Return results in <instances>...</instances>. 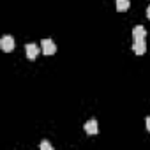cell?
<instances>
[{"label":"cell","instance_id":"7","mask_svg":"<svg viewBox=\"0 0 150 150\" xmlns=\"http://www.w3.org/2000/svg\"><path fill=\"white\" fill-rule=\"evenodd\" d=\"M129 7H131V2H129V0H117V11H118V13H125Z\"/></svg>","mask_w":150,"mask_h":150},{"label":"cell","instance_id":"2","mask_svg":"<svg viewBox=\"0 0 150 150\" xmlns=\"http://www.w3.org/2000/svg\"><path fill=\"white\" fill-rule=\"evenodd\" d=\"M42 53L44 55H53V53H57V44L51 41V39H42Z\"/></svg>","mask_w":150,"mask_h":150},{"label":"cell","instance_id":"10","mask_svg":"<svg viewBox=\"0 0 150 150\" xmlns=\"http://www.w3.org/2000/svg\"><path fill=\"white\" fill-rule=\"evenodd\" d=\"M146 18H148V20H150V6H148V7H146Z\"/></svg>","mask_w":150,"mask_h":150},{"label":"cell","instance_id":"8","mask_svg":"<svg viewBox=\"0 0 150 150\" xmlns=\"http://www.w3.org/2000/svg\"><path fill=\"white\" fill-rule=\"evenodd\" d=\"M39 146H41V150H53V146H51L48 141H41V145H39Z\"/></svg>","mask_w":150,"mask_h":150},{"label":"cell","instance_id":"3","mask_svg":"<svg viewBox=\"0 0 150 150\" xmlns=\"http://www.w3.org/2000/svg\"><path fill=\"white\" fill-rule=\"evenodd\" d=\"M132 51H134L136 55H143V53L146 51V42H145V39H134Z\"/></svg>","mask_w":150,"mask_h":150},{"label":"cell","instance_id":"4","mask_svg":"<svg viewBox=\"0 0 150 150\" xmlns=\"http://www.w3.org/2000/svg\"><path fill=\"white\" fill-rule=\"evenodd\" d=\"M85 132L87 134H90V136H94V134H97L99 132V124H97V120H88L87 124H85Z\"/></svg>","mask_w":150,"mask_h":150},{"label":"cell","instance_id":"9","mask_svg":"<svg viewBox=\"0 0 150 150\" xmlns=\"http://www.w3.org/2000/svg\"><path fill=\"white\" fill-rule=\"evenodd\" d=\"M145 125H146V131L150 132V117H146V120H145Z\"/></svg>","mask_w":150,"mask_h":150},{"label":"cell","instance_id":"1","mask_svg":"<svg viewBox=\"0 0 150 150\" xmlns=\"http://www.w3.org/2000/svg\"><path fill=\"white\" fill-rule=\"evenodd\" d=\"M14 46H16V42H14V37H11V35H4L0 39V48H2V51H6V53L13 51Z\"/></svg>","mask_w":150,"mask_h":150},{"label":"cell","instance_id":"6","mask_svg":"<svg viewBox=\"0 0 150 150\" xmlns=\"http://www.w3.org/2000/svg\"><path fill=\"white\" fill-rule=\"evenodd\" d=\"M145 35H146L145 27L138 25V27H134V28H132V37H134V39H145Z\"/></svg>","mask_w":150,"mask_h":150},{"label":"cell","instance_id":"5","mask_svg":"<svg viewBox=\"0 0 150 150\" xmlns=\"http://www.w3.org/2000/svg\"><path fill=\"white\" fill-rule=\"evenodd\" d=\"M25 51H27V57L30 58V60H35L37 58V55H39V46L37 44H27L25 46Z\"/></svg>","mask_w":150,"mask_h":150}]
</instances>
